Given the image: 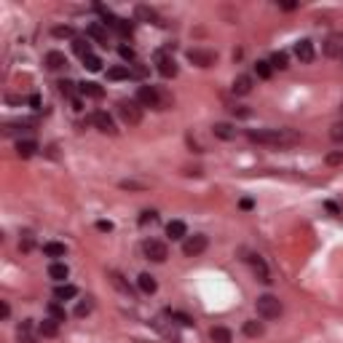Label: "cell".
Here are the masks:
<instances>
[{
  "instance_id": "cell-1",
  "label": "cell",
  "mask_w": 343,
  "mask_h": 343,
  "mask_svg": "<svg viewBox=\"0 0 343 343\" xmlns=\"http://www.w3.org/2000/svg\"><path fill=\"white\" fill-rule=\"evenodd\" d=\"M249 142L271 145V147H292L300 142V134L295 129H252L247 131Z\"/></svg>"
},
{
  "instance_id": "cell-2",
  "label": "cell",
  "mask_w": 343,
  "mask_h": 343,
  "mask_svg": "<svg viewBox=\"0 0 343 343\" xmlns=\"http://www.w3.org/2000/svg\"><path fill=\"white\" fill-rule=\"evenodd\" d=\"M137 102L145 105V107H155V110H166V107L172 105L169 97L163 94V91H158L155 86H139L137 91Z\"/></svg>"
},
{
  "instance_id": "cell-3",
  "label": "cell",
  "mask_w": 343,
  "mask_h": 343,
  "mask_svg": "<svg viewBox=\"0 0 343 343\" xmlns=\"http://www.w3.org/2000/svg\"><path fill=\"white\" fill-rule=\"evenodd\" d=\"M118 115L126 126H137L142 121V107L134 99H118Z\"/></svg>"
},
{
  "instance_id": "cell-4",
  "label": "cell",
  "mask_w": 343,
  "mask_h": 343,
  "mask_svg": "<svg viewBox=\"0 0 343 343\" xmlns=\"http://www.w3.org/2000/svg\"><path fill=\"white\" fill-rule=\"evenodd\" d=\"M255 306H257V314H260L263 319H276V316H282V300L274 298V295H260V298L255 300Z\"/></svg>"
},
{
  "instance_id": "cell-5",
  "label": "cell",
  "mask_w": 343,
  "mask_h": 343,
  "mask_svg": "<svg viewBox=\"0 0 343 343\" xmlns=\"http://www.w3.org/2000/svg\"><path fill=\"white\" fill-rule=\"evenodd\" d=\"M155 67H158V73L163 78H175L177 75V62H175V57H172L166 49L155 51Z\"/></svg>"
},
{
  "instance_id": "cell-6",
  "label": "cell",
  "mask_w": 343,
  "mask_h": 343,
  "mask_svg": "<svg viewBox=\"0 0 343 343\" xmlns=\"http://www.w3.org/2000/svg\"><path fill=\"white\" fill-rule=\"evenodd\" d=\"M142 249H145L147 260H153V263H163V260L169 257L166 244H163V241H158V239H147L145 244H142Z\"/></svg>"
},
{
  "instance_id": "cell-7",
  "label": "cell",
  "mask_w": 343,
  "mask_h": 343,
  "mask_svg": "<svg viewBox=\"0 0 343 343\" xmlns=\"http://www.w3.org/2000/svg\"><path fill=\"white\" fill-rule=\"evenodd\" d=\"M207 249V236L204 233H193V236H185L183 241V255L185 257H196Z\"/></svg>"
},
{
  "instance_id": "cell-8",
  "label": "cell",
  "mask_w": 343,
  "mask_h": 343,
  "mask_svg": "<svg viewBox=\"0 0 343 343\" xmlns=\"http://www.w3.org/2000/svg\"><path fill=\"white\" fill-rule=\"evenodd\" d=\"M322 51H324V57H330V59H340L343 57V33L327 35L324 43H322Z\"/></svg>"
},
{
  "instance_id": "cell-9",
  "label": "cell",
  "mask_w": 343,
  "mask_h": 343,
  "mask_svg": "<svg viewBox=\"0 0 343 343\" xmlns=\"http://www.w3.org/2000/svg\"><path fill=\"white\" fill-rule=\"evenodd\" d=\"M38 332L35 330V324H33V319H25L19 327H17V340L19 343H38Z\"/></svg>"
},
{
  "instance_id": "cell-10",
  "label": "cell",
  "mask_w": 343,
  "mask_h": 343,
  "mask_svg": "<svg viewBox=\"0 0 343 343\" xmlns=\"http://www.w3.org/2000/svg\"><path fill=\"white\" fill-rule=\"evenodd\" d=\"M188 59L199 67H212L215 65V51H207V49H191L188 51Z\"/></svg>"
},
{
  "instance_id": "cell-11",
  "label": "cell",
  "mask_w": 343,
  "mask_h": 343,
  "mask_svg": "<svg viewBox=\"0 0 343 343\" xmlns=\"http://www.w3.org/2000/svg\"><path fill=\"white\" fill-rule=\"evenodd\" d=\"M91 123H94V126L102 131V134H115V131H118V129H115V121H113L107 113H102V110L91 115Z\"/></svg>"
},
{
  "instance_id": "cell-12",
  "label": "cell",
  "mask_w": 343,
  "mask_h": 343,
  "mask_svg": "<svg viewBox=\"0 0 343 343\" xmlns=\"http://www.w3.org/2000/svg\"><path fill=\"white\" fill-rule=\"evenodd\" d=\"M249 263H252V271H255L257 282L268 284V282H271V274H268V266H266V260H263L260 255H252V257H249Z\"/></svg>"
},
{
  "instance_id": "cell-13",
  "label": "cell",
  "mask_w": 343,
  "mask_h": 343,
  "mask_svg": "<svg viewBox=\"0 0 343 343\" xmlns=\"http://www.w3.org/2000/svg\"><path fill=\"white\" fill-rule=\"evenodd\" d=\"M252 86H255L252 75H236V78H233V94H236V97H247L249 91H252Z\"/></svg>"
},
{
  "instance_id": "cell-14",
  "label": "cell",
  "mask_w": 343,
  "mask_h": 343,
  "mask_svg": "<svg viewBox=\"0 0 343 343\" xmlns=\"http://www.w3.org/2000/svg\"><path fill=\"white\" fill-rule=\"evenodd\" d=\"M295 57H298L303 65L314 62V43H311V41H298V43H295Z\"/></svg>"
},
{
  "instance_id": "cell-15",
  "label": "cell",
  "mask_w": 343,
  "mask_h": 343,
  "mask_svg": "<svg viewBox=\"0 0 343 343\" xmlns=\"http://www.w3.org/2000/svg\"><path fill=\"white\" fill-rule=\"evenodd\" d=\"M46 67H49V70H65L67 67V57L62 51H49V54H46Z\"/></svg>"
},
{
  "instance_id": "cell-16",
  "label": "cell",
  "mask_w": 343,
  "mask_h": 343,
  "mask_svg": "<svg viewBox=\"0 0 343 343\" xmlns=\"http://www.w3.org/2000/svg\"><path fill=\"white\" fill-rule=\"evenodd\" d=\"M86 38H94V41H99L102 46H107V27L99 25V22H94V25L86 27Z\"/></svg>"
},
{
  "instance_id": "cell-17",
  "label": "cell",
  "mask_w": 343,
  "mask_h": 343,
  "mask_svg": "<svg viewBox=\"0 0 343 343\" xmlns=\"http://www.w3.org/2000/svg\"><path fill=\"white\" fill-rule=\"evenodd\" d=\"M38 332L43 335V338H57V332H59V322H54L51 316H46L41 324H38Z\"/></svg>"
},
{
  "instance_id": "cell-18",
  "label": "cell",
  "mask_w": 343,
  "mask_h": 343,
  "mask_svg": "<svg viewBox=\"0 0 343 343\" xmlns=\"http://www.w3.org/2000/svg\"><path fill=\"white\" fill-rule=\"evenodd\" d=\"M126 78H131L129 65H115V67L107 70V81H126Z\"/></svg>"
},
{
  "instance_id": "cell-19",
  "label": "cell",
  "mask_w": 343,
  "mask_h": 343,
  "mask_svg": "<svg viewBox=\"0 0 343 343\" xmlns=\"http://www.w3.org/2000/svg\"><path fill=\"white\" fill-rule=\"evenodd\" d=\"M137 284H139V290H142L145 295H153L155 290H158V282H155V276H150V274H139Z\"/></svg>"
},
{
  "instance_id": "cell-20",
  "label": "cell",
  "mask_w": 343,
  "mask_h": 343,
  "mask_svg": "<svg viewBox=\"0 0 343 343\" xmlns=\"http://www.w3.org/2000/svg\"><path fill=\"white\" fill-rule=\"evenodd\" d=\"M166 236H172V239H185V236H188V228H185L183 220H172V223L166 225Z\"/></svg>"
},
{
  "instance_id": "cell-21",
  "label": "cell",
  "mask_w": 343,
  "mask_h": 343,
  "mask_svg": "<svg viewBox=\"0 0 343 343\" xmlns=\"http://www.w3.org/2000/svg\"><path fill=\"white\" fill-rule=\"evenodd\" d=\"M38 150V145L33 142V139H19L17 142V155L19 158H30V155H35Z\"/></svg>"
},
{
  "instance_id": "cell-22",
  "label": "cell",
  "mask_w": 343,
  "mask_h": 343,
  "mask_svg": "<svg viewBox=\"0 0 343 343\" xmlns=\"http://www.w3.org/2000/svg\"><path fill=\"white\" fill-rule=\"evenodd\" d=\"M209 338H212V343H233V335L228 327H212Z\"/></svg>"
},
{
  "instance_id": "cell-23",
  "label": "cell",
  "mask_w": 343,
  "mask_h": 343,
  "mask_svg": "<svg viewBox=\"0 0 343 343\" xmlns=\"http://www.w3.org/2000/svg\"><path fill=\"white\" fill-rule=\"evenodd\" d=\"M65 244H59V241H46L43 244V255L46 257H65Z\"/></svg>"
},
{
  "instance_id": "cell-24",
  "label": "cell",
  "mask_w": 343,
  "mask_h": 343,
  "mask_svg": "<svg viewBox=\"0 0 343 343\" xmlns=\"http://www.w3.org/2000/svg\"><path fill=\"white\" fill-rule=\"evenodd\" d=\"M78 295V290L73 284H62V287H57L54 290V300H59V303H65V300H70V298H75Z\"/></svg>"
},
{
  "instance_id": "cell-25",
  "label": "cell",
  "mask_w": 343,
  "mask_h": 343,
  "mask_svg": "<svg viewBox=\"0 0 343 343\" xmlns=\"http://www.w3.org/2000/svg\"><path fill=\"white\" fill-rule=\"evenodd\" d=\"M134 14H137L139 22H161L158 14H155V9H150V6H137Z\"/></svg>"
},
{
  "instance_id": "cell-26",
  "label": "cell",
  "mask_w": 343,
  "mask_h": 343,
  "mask_svg": "<svg viewBox=\"0 0 343 343\" xmlns=\"http://www.w3.org/2000/svg\"><path fill=\"white\" fill-rule=\"evenodd\" d=\"M67 274H70V271H67L65 263H51V266H49V276L54 279V282H65Z\"/></svg>"
},
{
  "instance_id": "cell-27",
  "label": "cell",
  "mask_w": 343,
  "mask_h": 343,
  "mask_svg": "<svg viewBox=\"0 0 343 343\" xmlns=\"http://www.w3.org/2000/svg\"><path fill=\"white\" fill-rule=\"evenodd\" d=\"M46 311H49V316L54 319V322H59V324H62V322H65V319H67V314H65V308L59 306V300H51L49 306H46Z\"/></svg>"
},
{
  "instance_id": "cell-28",
  "label": "cell",
  "mask_w": 343,
  "mask_h": 343,
  "mask_svg": "<svg viewBox=\"0 0 343 343\" xmlns=\"http://www.w3.org/2000/svg\"><path fill=\"white\" fill-rule=\"evenodd\" d=\"M212 131H215V137H220V139H233L236 137V129H233L231 123H215Z\"/></svg>"
},
{
  "instance_id": "cell-29",
  "label": "cell",
  "mask_w": 343,
  "mask_h": 343,
  "mask_svg": "<svg viewBox=\"0 0 343 343\" xmlns=\"http://www.w3.org/2000/svg\"><path fill=\"white\" fill-rule=\"evenodd\" d=\"M244 335H247V338H260V335H263V322H257V319L244 322Z\"/></svg>"
},
{
  "instance_id": "cell-30",
  "label": "cell",
  "mask_w": 343,
  "mask_h": 343,
  "mask_svg": "<svg viewBox=\"0 0 343 343\" xmlns=\"http://www.w3.org/2000/svg\"><path fill=\"white\" fill-rule=\"evenodd\" d=\"M81 94H86V97H94V99H102V94H105V91H102V86H99V83H81Z\"/></svg>"
},
{
  "instance_id": "cell-31",
  "label": "cell",
  "mask_w": 343,
  "mask_h": 343,
  "mask_svg": "<svg viewBox=\"0 0 343 343\" xmlns=\"http://www.w3.org/2000/svg\"><path fill=\"white\" fill-rule=\"evenodd\" d=\"M73 49H75V54H81V59L91 57V46H89V41H86V38H75V41H73Z\"/></svg>"
},
{
  "instance_id": "cell-32",
  "label": "cell",
  "mask_w": 343,
  "mask_h": 343,
  "mask_svg": "<svg viewBox=\"0 0 343 343\" xmlns=\"http://www.w3.org/2000/svg\"><path fill=\"white\" fill-rule=\"evenodd\" d=\"M110 282L118 287L123 295H129V298H131V287H129V282H123V276L118 274V271H110Z\"/></svg>"
},
{
  "instance_id": "cell-33",
  "label": "cell",
  "mask_w": 343,
  "mask_h": 343,
  "mask_svg": "<svg viewBox=\"0 0 343 343\" xmlns=\"http://www.w3.org/2000/svg\"><path fill=\"white\" fill-rule=\"evenodd\" d=\"M324 163L327 166H343V150H332L324 155Z\"/></svg>"
},
{
  "instance_id": "cell-34",
  "label": "cell",
  "mask_w": 343,
  "mask_h": 343,
  "mask_svg": "<svg viewBox=\"0 0 343 343\" xmlns=\"http://www.w3.org/2000/svg\"><path fill=\"white\" fill-rule=\"evenodd\" d=\"M255 73H257V78H271L274 67H271V62H257V65H255Z\"/></svg>"
},
{
  "instance_id": "cell-35",
  "label": "cell",
  "mask_w": 343,
  "mask_h": 343,
  "mask_svg": "<svg viewBox=\"0 0 343 343\" xmlns=\"http://www.w3.org/2000/svg\"><path fill=\"white\" fill-rule=\"evenodd\" d=\"M271 67H279V70H287V54L284 51H276L271 57Z\"/></svg>"
},
{
  "instance_id": "cell-36",
  "label": "cell",
  "mask_w": 343,
  "mask_h": 343,
  "mask_svg": "<svg viewBox=\"0 0 343 343\" xmlns=\"http://www.w3.org/2000/svg\"><path fill=\"white\" fill-rule=\"evenodd\" d=\"M83 65H86V70H91V73H97V70H102V59L91 54V57H86V59H83Z\"/></svg>"
},
{
  "instance_id": "cell-37",
  "label": "cell",
  "mask_w": 343,
  "mask_h": 343,
  "mask_svg": "<svg viewBox=\"0 0 343 343\" xmlns=\"http://www.w3.org/2000/svg\"><path fill=\"white\" fill-rule=\"evenodd\" d=\"M59 91L70 99H75V83L73 81H59Z\"/></svg>"
},
{
  "instance_id": "cell-38",
  "label": "cell",
  "mask_w": 343,
  "mask_h": 343,
  "mask_svg": "<svg viewBox=\"0 0 343 343\" xmlns=\"http://www.w3.org/2000/svg\"><path fill=\"white\" fill-rule=\"evenodd\" d=\"M330 137L335 139V142L343 145V121H338V123H332V126H330Z\"/></svg>"
},
{
  "instance_id": "cell-39",
  "label": "cell",
  "mask_w": 343,
  "mask_h": 343,
  "mask_svg": "<svg viewBox=\"0 0 343 343\" xmlns=\"http://www.w3.org/2000/svg\"><path fill=\"white\" fill-rule=\"evenodd\" d=\"M121 188H123V191H145V188H147V183H137V180H123V183H121Z\"/></svg>"
},
{
  "instance_id": "cell-40",
  "label": "cell",
  "mask_w": 343,
  "mask_h": 343,
  "mask_svg": "<svg viewBox=\"0 0 343 343\" xmlns=\"http://www.w3.org/2000/svg\"><path fill=\"white\" fill-rule=\"evenodd\" d=\"M158 220V212H153V209H145L142 215H139V225H147V223H155Z\"/></svg>"
},
{
  "instance_id": "cell-41",
  "label": "cell",
  "mask_w": 343,
  "mask_h": 343,
  "mask_svg": "<svg viewBox=\"0 0 343 343\" xmlns=\"http://www.w3.org/2000/svg\"><path fill=\"white\" fill-rule=\"evenodd\" d=\"M169 316L177 319V322H180L183 327H191V324H193V319H191L188 314H180V311H169Z\"/></svg>"
},
{
  "instance_id": "cell-42",
  "label": "cell",
  "mask_w": 343,
  "mask_h": 343,
  "mask_svg": "<svg viewBox=\"0 0 343 343\" xmlns=\"http://www.w3.org/2000/svg\"><path fill=\"white\" fill-rule=\"evenodd\" d=\"M118 54H121V57L126 59V62H137V54H134V49H129V46H121Z\"/></svg>"
},
{
  "instance_id": "cell-43",
  "label": "cell",
  "mask_w": 343,
  "mask_h": 343,
  "mask_svg": "<svg viewBox=\"0 0 343 343\" xmlns=\"http://www.w3.org/2000/svg\"><path fill=\"white\" fill-rule=\"evenodd\" d=\"M89 311H91V300L86 298V300H81V303H78L75 314H78V316H86V314H89Z\"/></svg>"
},
{
  "instance_id": "cell-44",
  "label": "cell",
  "mask_w": 343,
  "mask_h": 343,
  "mask_svg": "<svg viewBox=\"0 0 343 343\" xmlns=\"http://www.w3.org/2000/svg\"><path fill=\"white\" fill-rule=\"evenodd\" d=\"M54 35H57V38H70V35H73V30H70V27H54Z\"/></svg>"
},
{
  "instance_id": "cell-45",
  "label": "cell",
  "mask_w": 343,
  "mask_h": 343,
  "mask_svg": "<svg viewBox=\"0 0 343 343\" xmlns=\"http://www.w3.org/2000/svg\"><path fill=\"white\" fill-rule=\"evenodd\" d=\"M231 110H233V115H239V118H249V110H247V107H241V105L231 107Z\"/></svg>"
},
{
  "instance_id": "cell-46",
  "label": "cell",
  "mask_w": 343,
  "mask_h": 343,
  "mask_svg": "<svg viewBox=\"0 0 343 343\" xmlns=\"http://www.w3.org/2000/svg\"><path fill=\"white\" fill-rule=\"evenodd\" d=\"M19 247L25 249V252H30V249H33V236H30V233H25V239H22Z\"/></svg>"
},
{
  "instance_id": "cell-47",
  "label": "cell",
  "mask_w": 343,
  "mask_h": 343,
  "mask_svg": "<svg viewBox=\"0 0 343 343\" xmlns=\"http://www.w3.org/2000/svg\"><path fill=\"white\" fill-rule=\"evenodd\" d=\"M9 316H11V306L3 300V303H0V319H9Z\"/></svg>"
},
{
  "instance_id": "cell-48",
  "label": "cell",
  "mask_w": 343,
  "mask_h": 343,
  "mask_svg": "<svg viewBox=\"0 0 343 343\" xmlns=\"http://www.w3.org/2000/svg\"><path fill=\"white\" fill-rule=\"evenodd\" d=\"M97 228H99V231H113V223H107V220H99V223H97Z\"/></svg>"
},
{
  "instance_id": "cell-49",
  "label": "cell",
  "mask_w": 343,
  "mask_h": 343,
  "mask_svg": "<svg viewBox=\"0 0 343 343\" xmlns=\"http://www.w3.org/2000/svg\"><path fill=\"white\" fill-rule=\"evenodd\" d=\"M30 105H33L35 110H38V107H41V97H38V94H33V97H30Z\"/></svg>"
},
{
  "instance_id": "cell-50",
  "label": "cell",
  "mask_w": 343,
  "mask_h": 343,
  "mask_svg": "<svg viewBox=\"0 0 343 343\" xmlns=\"http://www.w3.org/2000/svg\"><path fill=\"white\" fill-rule=\"evenodd\" d=\"M241 209H252V199H241Z\"/></svg>"
},
{
  "instance_id": "cell-51",
  "label": "cell",
  "mask_w": 343,
  "mask_h": 343,
  "mask_svg": "<svg viewBox=\"0 0 343 343\" xmlns=\"http://www.w3.org/2000/svg\"><path fill=\"white\" fill-rule=\"evenodd\" d=\"M282 9L284 11H295V9H298V3H282Z\"/></svg>"
},
{
  "instance_id": "cell-52",
  "label": "cell",
  "mask_w": 343,
  "mask_h": 343,
  "mask_svg": "<svg viewBox=\"0 0 343 343\" xmlns=\"http://www.w3.org/2000/svg\"><path fill=\"white\" fill-rule=\"evenodd\" d=\"M340 115H343V102H340Z\"/></svg>"
}]
</instances>
